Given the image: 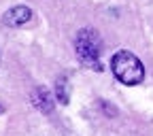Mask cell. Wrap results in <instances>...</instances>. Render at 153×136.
Wrapping results in <instances>:
<instances>
[{"instance_id":"277c9868","label":"cell","mask_w":153,"mask_h":136,"mask_svg":"<svg viewBox=\"0 0 153 136\" xmlns=\"http://www.w3.org/2000/svg\"><path fill=\"white\" fill-rule=\"evenodd\" d=\"M30 100L41 113H51L53 111V96H51V91L47 87H34Z\"/></svg>"},{"instance_id":"5b68a950","label":"cell","mask_w":153,"mask_h":136,"mask_svg":"<svg viewBox=\"0 0 153 136\" xmlns=\"http://www.w3.org/2000/svg\"><path fill=\"white\" fill-rule=\"evenodd\" d=\"M55 98H57V102L68 104V100H70V83H68L66 77L64 79H57V83H55Z\"/></svg>"},{"instance_id":"6da1fadb","label":"cell","mask_w":153,"mask_h":136,"mask_svg":"<svg viewBox=\"0 0 153 136\" xmlns=\"http://www.w3.org/2000/svg\"><path fill=\"white\" fill-rule=\"evenodd\" d=\"M113 74L123 83V85H138L145 79V68L143 62L138 60L132 51H117L111 60Z\"/></svg>"},{"instance_id":"8992f818","label":"cell","mask_w":153,"mask_h":136,"mask_svg":"<svg viewBox=\"0 0 153 136\" xmlns=\"http://www.w3.org/2000/svg\"><path fill=\"white\" fill-rule=\"evenodd\" d=\"M2 111H4V106H2V104H0V115H2Z\"/></svg>"},{"instance_id":"7a4b0ae2","label":"cell","mask_w":153,"mask_h":136,"mask_svg":"<svg viewBox=\"0 0 153 136\" xmlns=\"http://www.w3.org/2000/svg\"><path fill=\"white\" fill-rule=\"evenodd\" d=\"M74 51L79 55V60L94 68V70H102V64H100V51H102V45H100V36L96 30L91 28H83L76 32L74 36Z\"/></svg>"},{"instance_id":"3957f363","label":"cell","mask_w":153,"mask_h":136,"mask_svg":"<svg viewBox=\"0 0 153 136\" xmlns=\"http://www.w3.org/2000/svg\"><path fill=\"white\" fill-rule=\"evenodd\" d=\"M30 17H32V11L24 4H17L13 9H9L4 15H2V24L9 26V28H19V26H24L30 22Z\"/></svg>"}]
</instances>
